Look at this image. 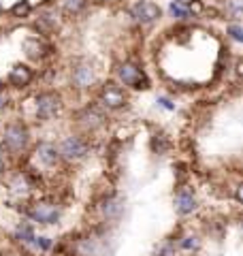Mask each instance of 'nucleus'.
<instances>
[{
  "label": "nucleus",
  "instance_id": "nucleus-8",
  "mask_svg": "<svg viewBox=\"0 0 243 256\" xmlns=\"http://www.w3.org/2000/svg\"><path fill=\"white\" fill-rule=\"evenodd\" d=\"M98 84H100V77H98V68H96L94 62L86 60V58H79V60H75L70 64L68 86L75 92H90Z\"/></svg>",
  "mask_w": 243,
  "mask_h": 256
},
{
  "label": "nucleus",
  "instance_id": "nucleus-27",
  "mask_svg": "<svg viewBox=\"0 0 243 256\" xmlns=\"http://www.w3.org/2000/svg\"><path fill=\"white\" fill-rule=\"evenodd\" d=\"M11 107V96L6 92H0V111H6Z\"/></svg>",
  "mask_w": 243,
  "mask_h": 256
},
{
  "label": "nucleus",
  "instance_id": "nucleus-31",
  "mask_svg": "<svg viewBox=\"0 0 243 256\" xmlns=\"http://www.w3.org/2000/svg\"><path fill=\"white\" fill-rule=\"evenodd\" d=\"M96 2H109V0H96Z\"/></svg>",
  "mask_w": 243,
  "mask_h": 256
},
{
  "label": "nucleus",
  "instance_id": "nucleus-1",
  "mask_svg": "<svg viewBox=\"0 0 243 256\" xmlns=\"http://www.w3.org/2000/svg\"><path fill=\"white\" fill-rule=\"evenodd\" d=\"M0 146L9 154V158H22L32 148V130L24 120L15 118L6 122L0 130Z\"/></svg>",
  "mask_w": 243,
  "mask_h": 256
},
{
  "label": "nucleus",
  "instance_id": "nucleus-25",
  "mask_svg": "<svg viewBox=\"0 0 243 256\" xmlns=\"http://www.w3.org/2000/svg\"><path fill=\"white\" fill-rule=\"evenodd\" d=\"M11 171V164H9V154L2 150V146H0V178H4L6 173Z\"/></svg>",
  "mask_w": 243,
  "mask_h": 256
},
{
  "label": "nucleus",
  "instance_id": "nucleus-23",
  "mask_svg": "<svg viewBox=\"0 0 243 256\" xmlns=\"http://www.w3.org/2000/svg\"><path fill=\"white\" fill-rule=\"evenodd\" d=\"M224 13H226V18L228 20L239 22L241 20V0H226Z\"/></svg>",
  "mask_w": 243,
  "mask_h": 256
},
{
  "label": "nucleus",
  "instance_id": "nucleus-2",
  "mask_svg": "<svg viewBox=\"0 0 243 256\" xmlns=\"http://www.w3.org/2000/svg\"><path fill=\"white\" fill-rule=\"evenodd\" d=\"M24 216L26 220H30L32 224H38V226H56L60 224L64 210L58 201L54 198H34V201H24Z\"/></svg>",
  "mask_w": 243,
  "mask_h": 256
},
{
  "label": "nucleus",
  "instance_id": "nucleus-13",
  "mask_svg": "<svg viewBox=\"0 0 243 256\" xmlns=\"http://www.w3.org/2000/svg\"><path fill=\"white\" fill-rule=\"evenodd\" d=\"M34 30L38 32V36H56L62 30V13L56 9H43L34 20Z\"/></svg>",
  "mask_w": 243,
  "mask_h": 256
},
{
  "label": "nucleus",
  "instance_id": "nucleus-15",
  "mask_svg": "<svg viewBox=\"0 0 243 256\" xmlns=\"http://www.w3.org/2000/svg\"><path fill=\"white\" fill-rule=\"evenodd\" d=\"M98 214L102 220L107 222H116L122 218V214H124V198L116 192H111V194L102 196L98 201Z\"/></svg>",
  "mask_w": 243,
  "mask_h": 256
},
{
  "label": "nucleus",
  "instance_id": "nucleus-9",
  "mask_svg": "<svg viewBox=\"0 0 243 256\" xmlns=\"http://www.w3.org/2000/svg\"><path fill=\"white\" fill-rule=\"evenodd\" d=\"M128 15H130L132 22L139 24L141 28H150L162 20V9L154 0H134V2L128 6Z\"/></svg>",
  "mask_w": 243,
  "mask_h": 256
},
{
  "label": "nucleus",
  "instance_id": "nucleus-18",
  "mask_svg": "<svg viewBox=\"0 0 243 256\" xmlns=\"http://www.w3.org/2000/svg\"><path fill=\"white\" fill-rule=\"evenodd\" d=\"M62 13L66 15V18H77L86 11L88 6V0H62Z\"/></svg>",
  "mask_w": 243,
  "mask_h": 256
},
{
  "label": "nucleus",
  "instance_id": "nucleus-20",
  "mask_svg": "<svg viewBox=\"0 0 243 256\" xmlns=\"http://www.w3.org/2000/svg\"><path fill=\"white\" fill-rule=\"evenodd\" d=\"M150 146H152V152H154V154L164 156L166 152H168V148H171V141H168V137H166L164 132H156V134L152 137V143H150Z\"/></svg>",
  "mask_w": 243,
  "mask_h": 256
},
{
  "label": "nucleus",
  "instance_id": "nucleus-12",
  "mask_svg": "<svg viewBox=\"0 0 243 256\" xmlns=\"http://www.w3.org/2000/svg\"><path fill=\"white\" fill-rule=\"evenodd\" d=\"M173 205L177 216H182V218H188V216L196 214L200 210V201L196 192L188 184H180V188L175 190V196H173Z\"/></svg>",
  "mask_w": 243,
  "mask_h": 256
},
{
  "label": "nucleus",
  "instance_id": "nucleus-28",
  "mask_svg": "<svg viewBox=\"0 0 243 256\" xmlns=\"http://www.w3.org/2000/svg\"><path fill=\"white\" fill-rule=\"evenodd\" d=\"M173 2H177V4H184V6H190V4L196 2V0H173Z\"/></svg>",
  "mask_w": 243,
  "mask_h": 256
},
{
  "label": "nucleus",
  "instance_id": "nucleus-17",
  "mask_svg": "<svg viewBox=\"0 0 243 256\" xmlns=\"http://www.w3.org/2000/svg\"><path fill=\"white\" fill-rule=\"evenodd\" d=\"M34 235H36V228H34V224H32L30 220L18 222V226H15V230H13V239L22 248H30L32 242H34Z\"/></svg>",
  "mask_w": 243,
  "mask_h": 256
},
{
  "label": "nucleus",
  "instance_id": "nucleus-5",
  "mask_svg": "<svg viewBox=\"0 0 243 256\" xmlns=\"http://www.w3.org/2000/svg\"><path fill=\"white\" fill-rule=\"evenodd\" d=\"M96 105L100 109H104L107 114H118V111L126 109L128 102H130V96H128V90L124 86H120L118 82H102L96 86Z\"/></svg>",
  "mask_w": 243,
  "mask_h": 256
},
{
  "label": "nucleus",
  "instance_id": "nucleus-14",
  "mask_svg": "<svg viewBox=\"0 0 243 256\" xmlns=\"http://www.w3.org/2000/svg\"><path fill=\"white\" fill-rule=\"evenodd\" d=\"M36 79V70L30 66V64L18 62L13 64L6 73V86L13 88V90H28L32 86V82Z\"/></svg>",
  "mask_w": 243,
  "mask_h": 256
},
{
  "label": "nucleus",
  "instance_id": "nucleus-6",
  "mask_svg": "<svg viewBox=\"0 0 243 256\" xmlns=\"http://www.w3.org/2000/svg\"><path fill=\"white\" fill-rule=\"evenodd\" d=\"M92 139L84 132H68L64 134L58 143V152H60V158L62 162L66 164H77V162H84V160L92 154Z\"/></svg>",
  "mask_w": 243,
  "mask_h": 256
},
{
  "label": "nucleus",
  "instance_id": "nucleus-3",
  "mask_svg": "<svg viewBox=\"0 0 243 256\" xmlns=\"http://www.w3.org/2000/svg\"><path fill=\"white\" fill-rule=\"evenodd\" d=\"M64 111V96L58 90H40L32 96V114L36 122H54Z\"/></svg>",
  "mask_w": 243,
  "mask_h": 256
},
{
  "label": "nucleus",
  "instance_id": "nucleus-16",
  "mask_svg": "<svg viewBox=\"0 0 243 256\" xmlns=\"http://www.w3.org/2000/svg\"><path fill=\"white\" fill-rule=\"evenodd\" d=\"M173 242H175L177 252H182L186 256L198 254L200 248H202V237L196 233V230H186V233H182L180 237H175Z\"/></svg>",
  "mask_w": 243,
  "mask_h": 256
},
{
  "label": "nucleus",
  "instance_id": "nucleus-4",
  "mask_svg": "<svg viewBox=\"0 0 243 256\" xmlns=\"http://www.w3.org/2000/svg\"><path fill=\"white\" fill-rule=\"evenodd\" d=\"M116 82L134 92H148L152 88L150 75L136 60H122L116 64Z\"/></svg>",
  "mask_w": 243,
  "mask_h": 256
},
{
  "label": "nucleus",
  "instance_id": "nucleus-22",
  "mask_svg": "<svg viewBox=\"0 0 243 256\" xmlns=\"http://www.w3.org/2000/svg\"><path fill=\"white\" fill-rule=\"evenodd\" d=\"M168 13H171V18L177 20V22H188V20H192V13H190L188 6L177 4V2H171V6H168Z\"/></svg>",
  "mask_w": 243,
  "mask_h": 256
},
{
  "label": "nucleus",
  "instance_id": "nucleus-19",
  "mask_svg": "<svg viewBox=\"0 0 243 256\" xmlns=\"http://www.w3.org/2000/svg\"><path fill=\"white\" fill-rule=\"evenodd\" d=\"M32 11H34V6H32L30 0H18V2L9 9V13L13 15L15 20H28L32 15Z\"/></svg>",
  "mask_w": 243,
  "mask_h": 256
},
{
  "label": "nucleus",
  "instance_id": "nucleus-11",
  "mask_svg": "<svg viewBox=\"0 0 243 256\" xmlns=\"http://www.w3.org/2000/svg\"><path fill=\"white\" fill-rule=\"evenodd\" d=\"M32 160H34L40 169H47V171H56L62 164L58 146L54 141H38L32 148Z\"/></svg>",
  "mask_w": 243,
  "mask_h": 256
},
{
  "label": "nucleus",
  "instance_id": "nucleus-24",
  "mask_svg": "<svg viewBox=\"0 0 243 256\" xmlns=\"http://www.w3.org/2000/svg\"><path fill=\"white\" fill-rule=\"evenodd\" d=\"M226 36H228L232 43H243V28H241V22H230L228 26H226Z\"/></svg>",
  "mask_w": 243,
  "mask_h": 256
},
{
  "label": "nucleus",
  "instance_id": "nucleus-30",
  "mask_svg": "<svg viewBox=\"0 0 243 256\" xmlns=\"http://www.w3.org/2000/svg\"><path fill=\"white\" fill-rule=\"evenodd\" d=\"M2 13H4V2L0 0V15H2Z\"/></svg>",
  "mask_w": 243,
  "mask_h": 256
},
{
  "label": "nucleus",
  "instance_id": "nucleus-26",
  "mask_svg": "<svg viewBox=\"0 0 243 256\" xmlns=\"http://www.w3.org/2000/svg\"><path fill=\"white\" fill-rule=\"evenodd\" d=\"M158 105L162 107V109H166V111H175V102L171 100V98H166V96H160V98L156 100Z\"/></svg>",
  "mask_w": 243,
  "mask_h": 256
},
{
  "label": "nucleus",
  "instance_id": "nucleus-10",
  "mask_svg": "<svg viewBox=\"0 0 243 256\" xmlns=\"http://www.w3.org/2000/svg\"><path fill=\"white\" fill-rule=\"evenodd\" d=\"M22 52L30 62H45L54 56V45L45 36L30 34L22 41Z\"/></svg>",
  "mask_w": 243,
  "mask_h": 256
},
{
  "label": "nucleus",
  "instance_id": "nucleus-29",
  "mask_svg": "<svg viewBox=\"0 0 243 256\" xmlns=\"http://www.w3.org/2000/svg\"><path fill=\"white\" fill-rule=\"evenodd\" d=\"M4 88H6V86H4V79L0 77V92H4Z\"/></svg>",
  "mask_w": 243,
  "mask_h": 256
},
{
  "label": "nucleus",
  "instance_id": "nucleus-7",
  "mask_svg": "<svg viewBox=\"0 0 243 256\" xmlns=\"http://www.w3.org/2000/svg\"><path fill=\"white\" fill-rule=\"evenodd\" d=\"M72 122L79 128V132L92 137V134L100 132L102 128L109 124V114L104 109H100L96 102H86L84 107H79L75 114H72Z\"/></svg>",
  "mask_w": 243,
  "mask_h": 256
},
{
  "label": "nucleus",
  "instance_id": "nucleus-21",
  "mask_svg": "<svg viewBox=\"0 0 243 256\" xmlns=\"http://www.w3.org/2000/svg\"><path fill=\"white\" fill-rule=\"evenodd\" d=\"M32 250H38V252H43V254H47V252H52L54 250V239L52 237H47V235H34V242H32Z\"/></svg>",
  "mask_w": 243,
  "mask_h": 256
}]
</instances>
